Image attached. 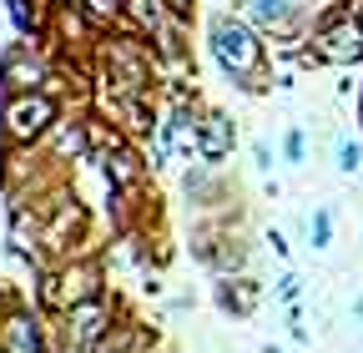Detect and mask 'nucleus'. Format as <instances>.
Instances as JSON below:
<instances>
[{
	"label": "nucleus",
	"instance_id": "obj_8",
	"mask_svg": "<svg viewBox=\"0 0 363 353\" xmlns=\"http://www.w3.org/2000/svg\"><path fill=\"white\" fill-rule=\"evenodd\" d=\"M45 121H51V101H21V106H16V131H21V137L40 131Z\"/></svg>",
	"mask_w": 363,
	"mask_h": 353
},
{
	"label": "nucleus",
	"instance_id": "obj_6",
	"mask_svg": "<svg viewBox=\"0 0 363 353\" xmlns=\"http://www.w3.org/2000/svg\"><path fill=\"white\" fill-rule=\"evenodd\" d=\"M6 353H45V338H40V323L16 313L6 323Z\"/></svg>",
	"mask_w": 363,
	"mask_h": 353
},
{
	"label": "nucleus",
	"instance_id": "obj_2",
	"mask_svg": "<svg viewBox=\"0 0 363 353\" xmlns=\"http://www.w3.org/2000/svg\"><path fill=\"white\" fill-rule=\"evenodd\" d=\"M106 333H111V313H106L101 298H86L71 308V343L76 348H101Z\"/></svg>",
	"mask_w": 363,
	"mask_h": 353
},
{
	"label": "nucleus",
	"instance_id": "obj_9",
	"mask_svg": "<svg viewBox=\"0 0 363 353\" xmlns=\"http://www.w3.org/2000/svg\"><path fill=\"white\" fill-rule=\"evenodd\" d=\"M308 237H313V247H328V242H333V212H328V207H318V212L308 217Z\"/></svg>",
	"mask_w": 363,
	"mask_h": 353
},
{
	"label": "nucleus",
	"instance_id": "obj_11",
	"mask_svg": "<svg viewBox=\"0 0 363 353\" xmlns=\"http://www.w3.org/2000/svg\"><path fill=\"white\" fill-rule=\"evenodd\" d=\"M298 283H303L298 273H283V278H278V298H283V303H293V298H298Z\"/></svg>",
	"mask_w": 363,
	"mask_h": 353
},
{
	"label": "nucleus",
	"instance_id": "obj_12",
	"mask_svg": "<svg viewBox=\"0 0 363 353\" xmlns=\"http://www.w3.org/2000/svg\"><path fill=\"white\" fill-rule=\"evenodd\" d=\"M288 162H303V131H288V142H283Z\"/></svg>",
	"mask_w": 363,
	"mask_h": 353
},
{
	"label": "nucleus",
	"instance_id": "obj_1",
	"mask_svg": "<svg viewBox=\"0 0 363 353\" xmlns=\"http://www.w3.org/2000/svg\"><path fill=\"white\" fill-rule=\"evenodd\" d=\"M207 35H212V56H217V66L233 76V81H242V86H257V76H262V40H257L247 26L227 21V16H217Z\"/></svg>",
	"mask_w": 363,
	"mask_h": 353
},
{
	"label": "nucleus",
	"instance_id": "obj_5",
	"mask_svg": "<svg viewBox=\"0 0 363 353\" xmlns=\"http://www.w3.org/2000/svg\"><path fill=\"white\" fill-rule=\"evenodd\" d=\"M242 6L262 30H288L303 16V0H242Z\"/></svg>",
	"mask_w": 363,
	"mask_h": 353
},
{
	"label": "nucleus",
	"instance_id": "obj_16",
	"mask_svg": "<svg viewBox=\"0 0 363 353\" xmlns=\"http://www.w3.org/2000/svg\"><path fill=\"white\" fill-rule=\"evenodd\" d=\"M262 353H283V348H272V343H267V348H262Z\"/></svg>",
	"mask_w": 363,
	"mask_h": 353
},
{
	"label": "nucleus",
	"instance_id": "obj_4",
	"mask_svg": "<svg viewBox=\"0 0 363 353\" xmlns=\"http://www.w3.org/2000/svg\"><path fill=\"white\" fill-rule=\"evenodd\" d=\"M197 152L202 162H222L227 152H233V121H227L222 111H207L202 126H197Z\"/></svg>",
	"mask_w": 363,
	"mask_h": 353
},
{
	"label": "nucleus",
	"instance_id": "obj_15",
	"mask_svg": "<svg viewBox=\"0 0 363 353\" xmlns=\"http://www.w3.org/2000/svg\"><path fill=\"white\" fill-rule=\"evenodd\" d=\"M167 6H172V11L182 16V11H192V0H167Z\"/></svg>",
	"mask_w": 363,
	"mask_h": 353
},
{
	"label": "nucleus",
	"instance_id": "obj_13",
	"mask_svg": "<svg viewBox=\"0 0 363 353\" xmlns=\"http://www.w3.org/2000/svg\"><path fill=\"white\" fill-rule=\"evenodd\" d=\"M91 11H96V16H116V0H91Z\"/></svg>",
	"mask_w": 363,
	"mask_h": 353
},
{
	"label": "nucleus",
	"instance_id": "obj_7",
	"mask_svg": "<svg viewBox=\"0 0 363 353\" xmlns=\"http://www.w3.org/2000/svg\"><path fill=\"white\" fill-rule=\"evenodd\" d=\"M217 303H222V313H233V318H247L252 313V308H257V283H233V288H217Z\"/></svg>",
	"mask_w": 363,
	"mask_h": 353
},
{
	"label": "nucleus",
	"instance_id": "obj_3",
	"mask_svg": "<svg viewBox=\"0 0 363 353\" xmlns=\"http://www.w3.org/2000/svg\"><path fill=\"white\" fill-rule=\"evenodd\" d=\"M318 56H323V61H353V56H363V26L353 16L328 21L323 30H318Z\"/></svg>",
	"mask_w": 363,
	"mask_h": 353
},
{
	"label": "nucleus",
	"instance_id": "obj_14",
	"mask_svg": "<svg viewBox=\"0 0 363 353\" xmlns=\"http://www.w3.org/2000/svg\"><path fill=\"white\" fill-rule=\"evenodd\" d=\"M353 318L363 323V293H353Z\"/></svg>",
	"mask_w": 363,
	"mask_h": 353
},
{
	"label": "nucleus",
	"instance_id": "obj_10",
	"mask_svg": "<svg viewBox=\"0 0 363 353\" xmlns=\"http://www.w3.org/2000/svg\"><path fill=\"white\" fill-rule=\"evenodd\" d=\"M358 167H363V147L343 137V142H338V172H358Z\"/></svg>",
	"mask_w": 363,
	"mask_h": 353
}]
</instances>
